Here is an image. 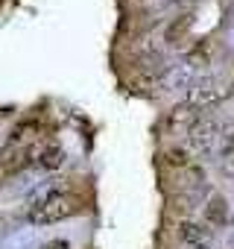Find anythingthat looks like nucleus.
Segmentation results:
<instances>
[{
	"mask_svg": "<svg viewBox=\"0 0 234 249\" xmlns=\"http://www.w3.org/2000/svg\"><path fill=\"white\" fill-rule=\"evenodd\" d=\"M0 176H3V173H0Z\"/></svg>",
	"mask_w": 234,
	"mask_h": 249,
	"instance_id": "obj_14",
	"label": "nucleus"
},
{
	"mask_svg": "<svg viewBox=\"0 0 234 249\" xmlns=\"http://www.w3.org/2000/svg\"><path fill=\"white\" fill-rule=\"evenodd\" d=\"M193 249H208V246H205V243H202V246H193Z\"/></svg>",
	"mask_w": 234,
	"mask_h": 249,
	"instance_id": "obj_13",
	"label": "nucleus"
},
{
	"mask_svg": "<svg viewBox=\"0 0 234 249\" xmlns=\"http://www.w3.org/2000/svg\"><path fill=\"white\" fill-rule=\"evenodd\" d=\"M167 161H170L173 167H176V164H179V167H187V153H184L182 147H173V150H167Z\"/></svg>",
	"mask_w": 234,
	"mask_h": 249,
	"instance_id": "obj_10",
	"label": "nucleus"
},
{
	"mask_svg": "<svg viewBox=\"0 0 234 249\" xmlns=\"http://www.w3.org/2000/svg\"><path fill=\"white\" fill-rule=\"evenodd\" d=\"M38 249H70V243H67L65 237H56V240H47V243L38 246Z\"/></svg>",
	"mask_w": 234,
	"mask_h": 249,
	"instance_id": "obj_12",
	"label": "nucleus"
},
{
	"mask_svg": "<svg viewBox=\"0 0 234 249\" xmlns=\"http://www.w3.org/2000/svg\"><path fill=\"white\" fill-rule=\"evenodd\" d=\"M76 208H79V205L65 194V196H59V199H53V202H44V205H38V208H30V223H35V226H50V223H59V220L70 217Z\"/></svg>",
	"mask_w": 234,
	"mask_h": 249,
	"instance_id": "obj_3",
	"label": "nucleus"
},
{
	"mask_svg": "<svg viewBox=\"0 0 234 249\" xmlns=\"http://www.w3.org/2000/svg\"><path fill=\"white\" fill-rule=\"evenodd\" d=\"M217 141H219V123L214 117H202V120L196 117V123L187 129V144L199 156H208L217 147Z\"/></svg>",
	"mask_w": 234,
	"mask_h": 249,
	"instance_id": "obj_2",
	"label": "nucleus"
},
{
	"mask_svg": "<svg viewBox=\"0 0 234 249\" xmlns=\"http://www.w3.org/2000/svg\"><path fill=\"white\" fill-rule=\"evenodd\" d=\"M222 176H225V182L234 188V159H228V161L222 164Z\"/></svg>",
	"mask_w": 234,
	"mask_h": 249,
	"instance_id": "obj_11",
	"label": "nucleus"
},
{
	"mask_svg": "<svg viewBox=\"0 0 234 249\" xmlns=\"http://www.w3.org/2000/svg\"><path fill=\"white\" fill-rule=\"evenodd\" d=\"M179 237L184 240V243H193V246H202L208 237H211V229H205V226H199V223H182L179 226Z\"/></svg>",
	"mask_w": 234,
	"mask_h": 249,
	"instance_id": "obj_8",
	"label": "nucleus"
},
{
	"mask_svg": "<svg viewBox=\"0 0 234 249\" xmlns=\"http://www.w3.org/2000/svg\"><path fill=\"white\" fill-rule=\"evenodd\" d=\"M161 88L164 91H179V88H190L196 79H193V65H187V59L184 62H173V65H167L164 68V73H161Z\"/></svg>",
	"mask_w": 234,
	"mask_h": 249,
	"instance_id": "obj_4",
	"label": "nucleus"
},
{
	"mask_svg": "<svg viewBox=\"0 0 234 249\" xmlns=\"http://www.w3.org/2000/svg\"><path fill=\"white\" fill-rule=\"evenodd\" d=\"M225 97H231V82L228 79H219V76H202L196 79L187 94H184V103L190 108H211L217 103H222Z\"/></svg>",
	"mask_w": 234,
	"mask_h": 249,
	"instance_id": "obj_1",
	"label": "nucleus"
},
{
	"mask_svg": "<svg viewBox=\"0 0 234 249\" xmlns=\"http://www.w3.org/2000/svg\"><path fill=\"white\" fill-rule=\"evenodd\" d=\"M193 123H196V111H193L187 103L176 106V108L170 111V117H167V126H170V129H184V126L190 129Z\"/></svg>",
	"mask_w": 234,
	"mask_h": 249,
	"instance_id": "obj_7",
	"label": "nucleus"
},
{
	"mask_svg": "<svg viewBox=\"0 0 234 249\" xmlns=\"http://www.w3.org/2000/svg\"><path fill=\"white\" fill-rule=\"evenodd\" d=\"M62 161H65V150H62V147H47V150L38 156V164H41L44 170H56V167H62Z\"/></svg>",
	"mask_w": 234,
	"mask_h": 249,
	"instance_id": "obj_9",
	"label": "nucleus"
},
{
	"mask_svg": "<svg viewBox=\"0 0 234 249\" xmlns=\"http://www.w3.org/2000/svg\"><path fill=\"white\" fill-rule=\"evenodd\" d=\"M67 194V182L65 179H50V182H44L33 196H30V208H38V205H44V202H53V199H59V196H65Z\"/></svg>",
	"mask_w": 234,
	"mask_h": 249,
	"instance_id": "obj_5",
	"label": "nucleus"
},
{
	"mask_svg": "<svg viewBox=\"0 0 234 249\" xmlns=\"http://www.w3.org/2000/svg\"><path fill=\"white\" fill-rule=\"evenodd\" d=\"M202 217H205V226H211V229L225 226L228 223V202L222 196H211L208 205H205V211H202Z\"/></svg>",
	"mask_w": 234,
	"mask_h": 249,
	"instance_id": "obj_6",
	"label": "nucleus"
}]
</instances>
